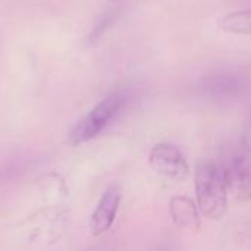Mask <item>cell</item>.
<instances>
[{"mask_svg": "<svg viewBox=\"0 0 251 251\" xmlns=\"http://www.w3.org/2000/svg\"><path fill=\"white\" fill-rule=\"evenodd\" d=\"M196 203L203 216L212 221L222 219L228 212V187L222 169L215 160H203L194 174Z\"/></svg>", "mask_w": 251, "mask_h": 251, "instance_id": "6da1fadb", "label": "cell"}, {"mask_svg": "<svg viewBox=\"0 0 251 251\" xmlns=\"http://www.w3.org/2000/svg\"><path fill=\"white\" fill-rule=\"evenodd\" d=\"M131 99L129 88H118L109 93L103 100H100L69 132V143L72 146L84 144L101 134L125 109Z\"/></svg>", "mask_w": 251, "mask_h": 251, "instance_id": "7a4b0ae2", "label": "cell"}, {"mask_svg": "<svg viewBox=\"0 0 251 251\" xmlns=\"http://www.w3.org/2000/svg\"><path fill=\"white\" fill-rule=\"evenodd\" d=\"M228 193L238 200H247L251 197V159L250 153L244 151L240 146L228 150L222 156L219 163Z\"/></svg>", "mask_w": 251, "mask_h": 251, "instance_id": "3957f363", "label": "cell"}, {"mask_svg": "<svg viewBox=\"0 0 251 251\" xmlns=\"http://www.w3.org/2000/svg\"><path fill=\"white\" fill-rule=\"evenodd\" d=\"M149 165L168 181L184 182L190 176V166L179 147L174 143L162 141L154 144L149 153Z\"/></svg>", "mask_w": 251, "mask_h": 251, "instance_id": "277c9868", "label": "cell"}, {"mask_svg": "<svg viewBox=\"0 0 251 251\" xmlns=\"http://www.w3.org/2000/svg\"><path fill=\"white\" fill-rule=\"evenodd\" d=\"M200 90L213 100H232L244 94L247 90V79L237 71L218 69L203 76Z\"/></svg>", "mask_w": 251, "mask_h": 251, "instance_id": "5b68a950", "label": "cell"}, {"mask_svg": "<svg viewBox=\"0 0 251 251\" xmlns=\"http://www.w3.org/2000/svg\"><path fill=\"white\" fill-rule=\"evenodd\" d=\"M121 199H122V191L118 184L110 185L103 193L90 219V229L94 237L106 234L113 226V222L116 219L121 206Z\"/></svg>", "mask_w": 251, "mask_h": 251, "instance_id": "8992f818", "label": "cell"}, {"mask_svg": "<svg viewBox=\"0 0 251 251\" xmlns=\"http://www.w3.org/2000/svg\"><path fill=\"white\" fill-rule=\"evenodd\" d=\"M169 215L178 228L194 229L201 225V212L196 201L187 196H174L169 200Z\"/></svg>", "mask_w": 251, "mask_h": 251, "instance_id": "52a82bcc", "label": "cell"}, {"mask_svg": "<svg viewBox=\"0 0 251 251\" xmlns=\"http://www.w3.org/2000/svg\"><path fill=\"white\" fill-rule=\"evenodd\" d=\"M218 25L224 32L251 37V7L235 10L222 16Z\"/></svg>", "mask_w": 251, "mask_h": 251, "instance_id": "ba28073f", "label": "cell"}, {"mask_svg": "<svg viewBox=\"0 0 251 251\" xmlns=\"http://www.w3.org/2000/svg\"><path fill=\"white\" fill-rule=\"evenodd\" d=\"M240 147L250 153L251 154V112L246 121V125H244V129L241 132V138H240Z\"/></svg>", "mask_w": 251, "mask_h": 251, "instance_id": "9c48e42d", "label": "cell"}]
</instances>
